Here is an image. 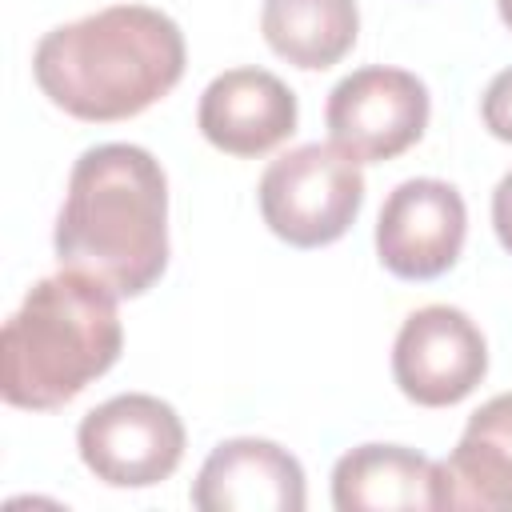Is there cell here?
<instances>
[{"instance_id":"ba28073f","label":"cell","mask_w":512,"mask_h":512,"mask_svg":"<svg viewBox=\"0 0 512 512\" xmlns=\"http://www.w3.org/2000/svg\"><path fill=\"white\" fill-rule=\"evenodd\" d=\"M464 236V196L448 180L416 176L388 192L376 220V256L400 280H436L456 264Z\"/></svg>"},{"instance_id":"5b68a950","label":"cell","mask_w":512,"mask_h":512,"mask_svg":"<svg viewBox=\"0 0 512 512\" xmlns=\"http://www.w3.org/2000/svg\"><path fill=\"white\" fill-rule=\"evenodd\" d=\"M76 448L96 480L112 488H152L176 472L184 456V424L168 400L124 392L80 420Z\"/></svg>"},{"instance_id":"3957f363","label":"cell","mask_w":512,"mask_h":512,"mask_svg":"<svg viewBox=\"0 0 512 512\" xmlns=\"http://www.w3.org/2000/svg\"><path fill=\"white\" fill-rule=\"evenodd\" d=\"M124 348L116 292L60 268L28 288L0 332V396L52 412L100 380Z\"/></svg>"},{"instance_id":"52a82bcc","label":"cell","mask_w":512,"mask_h":512,"mask_svg":"<svg viewBox=\"0 0 512 512\" xmlns=\"http://www.w3.org/2000/svg\"><path fill=\"white\" fill-rule=\"evenodd\" d=\"M488 372V344L468 312L452 304L416 308L392 344L396 388L420 408H448L472 396Z\"/></svg>"},{"instance_id":"7a4b0ae2","label":"cell","mask_w":512,"mask_h":512,"mask_svg":"<svg viewBox=\"0 0 512 512\" xmlns=\"http://www.w3.org/2000/svg\"><path fill=\"white\" fill-rule=\"evenodd\" d=\"M180 24L148 4H112L40 36L32 76L76 120L108 124L152 108L184 76Z\"/></svg>"},{"instance_id":"30bf717a","label":"cell","mask_w":512,"mask_h":512,"mask_svg":"<svg viewBox=\"0 0 512 512\" xmlns=\"http://www.w3.org/2000/svg\"><path fill=\"white\" fill-rule=\"evenodd\" d=\"M196 128L228 156H264L296 132V96L268 68H228L200 92Z\"/></svg>"},{"instance_id":"9a60e30c","label":"cell","mask_w":512,"mask_h":512,"mask_svg":"<svg viewBox=\"0 0 512 512\" xmlns=\"http://www.w3.org/2000/svg\"><path fill=\"white\" fill-rule=\"evenodd\" d=\"M492 228H496L504 252H512V172H504L492 192Z\"/></svg>"},{"instance_id":"2e32d148","label":"cell","mask_w":512,"mask_h":512,"mask_svg":"<svg viewBox=\"0 0 512 512\" xmlns=\"http://www.w3.org/2000/svg\"><path fill=\"white\" fill-rule=\"evenodd\" d=\"M496 8H500V20L512 28V0H496Z\"/></svg>"},{"instance_id":"8fae6325","label":"cell","mask_w":512,"mask_h":512,"mask_svg":"<svg viewBox=\"0 0 512 512\" xmlns=\"http://www.w3.org/2000/svg\"><path fill=\"white\" fill-rule=\"evenodd\" d=\"M440 508L512 512V392L484 400L440 460Z\"/></svg>"},{"instance_id":"9c48e42d","label":"cell","mask_w":512,"mask_h":512,"mask_svg":"<svg viewBox=\"0 0 512 512\" xmlns=\"http://www.w3.org/2000/svg\"><path fill=\"white\" fill-rule=\"evenodd\" d=\"M304 500L300 460L260 436L216 444L192 484V504L200 512H300Z\"/></svg>"},{"instance_id":"5bb4252c","label":"cell","mask_w":512,"mask_h":512,"mask_svg":"<svg viewBox=\"0 0 512 512\" xmlns=\"http://www.w3.org/2000/svg\"><path fill=\"white\" fill-rule=\"evenodd\" d=\"M480 116H484V128L496 140L512 144V68H504L488 80L484 100H480Z\"/></svg>"},{"instance_id":"8992f818","label":"cell","mask_w":512,"mask_h":512,"mask_svg":"<svg viewBox=\"0 0 512 512\" xmlns=\"http://www.w3.org/2000/svg\"><path fill=\"white\" fill-rule=\"evenodd\" d=\"M428 112L432 100L416 72L368 64L328 92L324 124L340 152L356 164H376L412 148L428 128Z\"/></svg>"},{"instance_id":"4fadbf2b","label":"cell","mask_w":512,"mask_h":512,"mask_svg":"<svg viewBox=\"0 0 512 512\" xmlns=\"http://www.w3.org/2000/svg\"><path fill=\"white\" fill-rule=\"evenodd\" d=\"M260 32L280 60L324 72L352 52L360 12L356 0H264Z\"/></svg>"},{"instance_id":"7c38bea8","label":"cell","mask_w":512,"mask_h":512,"mask_svg":"<svg viewBox=\"0 0 512 512\" xmlns=\"http://www.w3.org/2000/svg\"><path fill=\"white\" fill-rule=\"evenodd\" d=\"M340 512H416L440 508V460L404 444H360L332 468Z\"/></svg>"},{"instance_id":"6da1fadb","label":"cell","mask_w":512,"mask_h":512,"mask_svg":"<svg viewBox=\"0 0 512 512\" xmlns=\"http://www.w3.org/2000/svg\"><path fill=\"white\" fill-rule=\"evenodd\" d=\"M56 260L116 296L148 292L168 268V176L140 144L80 152L52 236Z\"/></svg>"},{"instance_id":"277c9868","label":"cell","mask_w":512,"mask_h":512,"mask_svg":"<svg viewBox=\"0 0 512 512\" xmlns=\"http://www.w3.org/2000/svg\"><path fill=\"white\" fill-rule=\"evenodd\" d=\"M264 224L292 248L340 240L364 204L360 164L336 144H300L276 156L256 188Z\"/></svg>"}]
</instances>
